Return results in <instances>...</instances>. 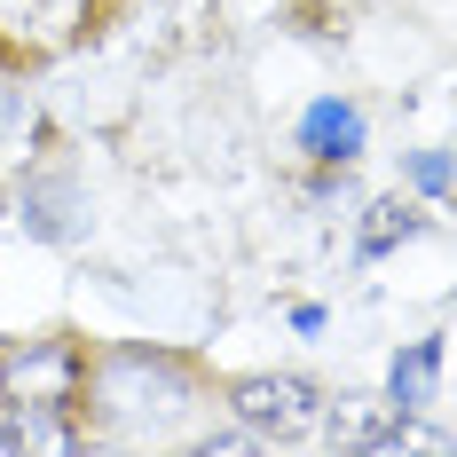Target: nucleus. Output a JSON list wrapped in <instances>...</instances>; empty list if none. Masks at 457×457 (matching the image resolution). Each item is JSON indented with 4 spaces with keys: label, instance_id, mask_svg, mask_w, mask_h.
Listing matches in <instances>:
<instances>
[{
    "label": "nucleus",
    "instance_id": "nucleus-1",
    "mask_svg": "<svg viewBox=\"0 0 457 457\" xmlns=\"http://www.w3.org/2000/svg\"><path fill=\"white\" fill-rule=\"evenodd\" d=\"M87 386V355L71 339H24L0 355V411H71Z\"/></svg>",
    "mask_w": 457,
    "mask_h": 457
},
{
    "label": "nucleus",
    "instance_id": "nucleus-2",
    "mask_svg": "<svg viewBox=\"0 0 457 457\" xmlns=\"http://www.w3.org/2000/svg\"><path fill=\"white\" fill-rule=\"evenodd\" d=\"M228 411L245 434H261V442H292V434H308L323 411L316 378H292V370H261V378H237V395H228Z\"/></svg>",
    "mask_w": 457,
    "mask_h": 457
},
{
    "label": "nucleus",
    "instance_id": "nucleus-3",
    "mask_svg": "<svg viewBox=\"0 0 457 457\" xmlns=\"http://www.w3.org/2000/svg\"><path fill=\"white\" fill-rule=\"evenodd\" d=\"M300 150L323 158V166L363 158V111H355V103H339V95H316V103L300 111Z\"/></svg>",
    "mask_w": 457,
    "mask_h": 457
},
{
    "label": "nucleus",
    "instance_id": "nucleus-4",
    "mask_svg": "<svg viewBox=\"0 0 457 457\" xmlns=\"http://www.w3.org/2000/svg\"><path fill=\"white\" fill-rule=\"evenodd\" d=\"M434 378H442V347H434V339H418V347L395 355V395H386V403H395L403 418H418L426 403H434Z\"/></svg>",
    "mask_w": 457,
    "mask_h": 457
},
{
    "label": "nucleus",
    "instance_id": "nucleus-5",
    "mask_svg": "<svg viewBox=\"0 0 457 457\" xmlns=\"http://www.w3.org/2000/svg\"><path fill=\"white\" fill-rule=\"evenodd\" d=\"M418 228H426V213H411L403 197H386V205H370V221H363V253H395Z\"/></svg>",
    "mask_w": 457,
    "mask_h": 457
},
{
    "label": "nucleus",
    "instance_id": "nucleus-6",
    "mask_svg": "<svg viewBox=\"0 0 457 457\" xmlns=\"http://www.w3.org/2000/svg\"><path fill=\"white\" fill-rule=\"evenodd\" d=\"M355 450L378 457V450H450V434H434V426H386V434H355Z\"/></svg>",
    "mask_w": 457,
    "mask_h": 457
},
{
    "label": "nucleus",
    "instance_id": "nucleus-7",
    "mask_svg": "<svg viewBox=\"0 0 457 457\" xmlns=\"http://www.w3.org/2000/svg\"><path fill=\"white\" fill-rule=\"evenodd\" d=\"M411 182H426V189H450V182H457V166L442 158V150H434V158L418 150V158H411Z\"/></svg>",
    "mask_w": 457,
    "mask_h": 457
}]
</instances>
